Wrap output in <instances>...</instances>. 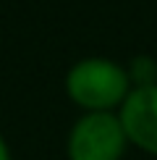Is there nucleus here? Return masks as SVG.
Listing matches in <instances>:
<instances>
[{"label": "nucleus", "instance_id": "obj_1", "mask_svg": "<svg viewBox=\"0 0 157 160\" xmlns=\"http://www.w3.org/2000/svg\"><path fill=\"white\" fill-rule=\"evenodd\" d=\"M63 89L81 113H118L134 84L123 63L105 55H89L65 71Z\"/></svg>", "mask_w": 157, "mask_h": 160}, {"label": "nucleus", "instance_id": "obj_2", "mask_svg": "<svg viewBox=\"0 0 157 160\" xmlns=\"http://www.w3.org/2000/svg\"><path fill=\"white\" fill-rule=\"evenodd\" d=\"M128 150L118 113H81L65 134L68 160H121Z\"/></svg>", "mask_w": 157, "mask_h": 160}, {"label": "nucleus", "instance_id": "obj_3", "mask_svg": "<svg viewBox=\"0 0 157 160\" xmlns=\"http://www.w3.org/2000/svg\"><path fill=\"white\" fill-rule=\"evenodd\" d=\"M118 118L131 147L157 158V84L134 87L118 110Z\"/></svg>", "mask_w": 157, "mask_h": 160}, {"label": "nucleus", "instance_id": "obj_4", "mask_svg": "<svg viewBox=\"0 0 157 160\" xmlns=\"http://www.w3.org/2000/svg\"><path fill=\"white\" fill-rule=\"evenodd\" d=\"M128 76L134 87H152L157 84V61L152 55H136L128 61Z\"/></svg>", "mask_w": 157, "mask_h": 160}, {"label": "nucleus", "instance_id": "obj_5", "mask_svg": "<svg viewBox=\"0 0 157 160\" xmlns=\"http://www.w3.org/2000/svg\"><path fill=\"white\" fill-rule=\"evenodd\" d=\"M0 160H13L11 158V147H8V142H5L3 134H0Z\"/></svg>", "mask_w": 157, "mask_h": 160}]
</instances>
